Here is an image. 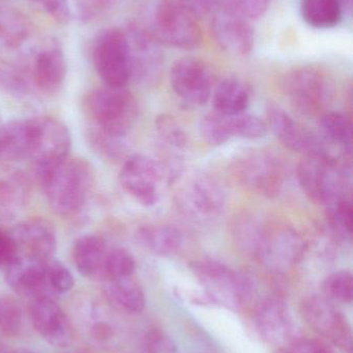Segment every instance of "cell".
Listing matches in <instances>:
<instances>
[{
    "mask_svg": "<svg viewBox=\"0 0 353 353\" xmlns=\"http://www.w3.org/2000/svg\"><path fill=\"white\" fill-rule=\"evenodd\" d=\"M176 1L197 19L213 14L221 6L220 0H176Z\"/></svg>",
    "mask_w": 353,
    "mask_h": 353,
    "instance_id": "cell-43",
    "label": "cell"
},
{
    "mask_svg": "<svg viewBox=\"0 0 353 353\" xmlns=\"http://www.w3.org/2000/svg\"><path fill=\"white\" fill-rule=\"evenodd\" d=\"M66 62L62 52L49 49L39 54L35 59L33 78L35 84L45 92H55L64 84Z\"/></svg>",
    "mask_w": 353,
    "mask_h": 353,
    "instance_id": "cell-26",
    "label": "cell"
},
{
    "mask_svg": "<svg viewBox=\"0 0 353 353\" xmlns=\"http://www.w3.org/2000/svg\"><path fill=\"white\" fill-rule=\"evenodd\" d=\"M27 35L25 22L17 14H6L0 17V39L8 46H16Z\"/></svg>",
    "mask_w": 353,
    "mask_h": 353,
    "instance_id": "cell-40",
    "label": "cell"
},
{
    "mask_svg": "<svg viewBox=\"0 0 353 353\" xmlns=\"http://www.w3.org/2000/svg\"><path fill=\"white\" fill-rule=\"evenodd\" d=\"M182 203L191 215L211 217L223 209L225 193L211 176H196L182 191Z\"/></svg>",
    "mask_w": 353,
    "mask_h": 353,
    "instance_id": "cell-21",
    "label": "cell"
},
{
    "mask_svg": "<svg viewBox=\"0 0 353 353\" xmlns=\"http://www.w3.org/2000/svg\"><path fill=\"white\" fill-rule=\"evenodd\" d=\"M302 313L313 331L340 350L352 352V327L335 303L325 296H308L303 302Z\"/></svg>",
    "mask_w": 353,
    "mask_h": 353,
    "instance_id": "cell-11",
    "label": "cell"
},
{
    "mask_svg": "<svg viewBox=\"0 0 353 353\" xmlns=\"http://www.w3.org/2000/svg\"><path fill=\"white\" fill-rule=\"evenodd\" d=\"M17 247L8 232L0 228V268H6L16 257Z\"/></svg>",
    "mask_w": 353,
    "mask_h": 353,
    "instance_id": "cell-45",
    "label": "cell"
},
{
    "mask_svg": "<svg viewBox=\"0 0 353 353\" xmlns=\"http://www.w3.org/2000/svg\"><path fill=\"white\" fill-rule=\"evenodd\" d=\"M29 314L33 327L45 341L56 347L70 345L72 325L66 313L51 296L32 299Z\"/></svg>",
    "mask_w": 353,
    "mask_h": 353,
    "instance_id": "cell-17",
    "label": "cell"
},
{
    "mask_svg": "<svg viewBox=\"0 0 353 353\" xmlns=\"http://www.w3.org/2000/svg\"><path fill=\"white\" fill-rule=\"evenodd\" d=\"M48 284L53 294H64L70 292L74 286V277L70 270L60 263L51 259L46 263Z\"/></svg>",
    "mask_w": 353,
    "mask_h": 353,
    "instance_id": "cell-37",
    "label": "cell"
},
{
    "mask_svg": "<svg viewBox=\"0 0 353 353\" xmlns=\"http://www.w3.org/2000/svg\"><path fill=\"white\" fill-rule=\"evenodd\" d=\"M286 95L294 108L308 115L327 107L333 94L329 77L314 66H303L292 70L284 82Z\"/></svg>",
    "mask_w": 353,
    "mask_h": 353,
    "instance_id": "cell-7",
    "label": "cell"
},
{
    "mask_svg": "<svg viewBox=\"0 0 353 353\" xmlns=\"http://www.w3.org/2000/svg\"><path fill=\"white\" fill-rule=\"evenodd\" d=\"M273 1L274 0H227L225 4L247 20L252 21L263 17Z\"/></svg>",
    "mask_w": 353,
    "mask_h": 353,
    "instance_id": "cell-41",
    "label": "cell"
},
{
    "mask_svg": "<svg viewBox=\"0 0 353 353\" xmlns=\"http://www.w3.org/2000/svg\"><path fill=\"white\" fill-rule=\"evenodd\" d=\"M157 132L161 142L173 150L178 159L182 157V152L188 147V137L184 130L180 128L174 118L169 115H161L155 121Z\"/></svg>",
    "mask_w": 353,
    "mask_h": 353,
    "instance_id": "cell-31",
    "label": "cell"
},
{
    "mask_svg": "<svg viewBox=\"0 0 353 353\" xmlns=\"http://www.w3.org/2000/svg\"><path fill=\"white\" fill-rule=\"evenodd\" d=\"M35 146V119L15 120L0 126V161L30 159Z\"/></svg>",
    "mask_w": 353,
    "mask_h": 353,
    "instance_id": "cell-23",
    "label": "cell"
},
{
    "mask_svg": "<svg viewBox=\"0 0 353 353\" xmlns=\"http://www.w3.org/2000/svg\"><path fill=\"white\" fill-rule=\"evenodd\" d=\"M306 250L304 238L294 228H267L256 259L271 273L285 274L302 261Z\"/></svg>",
    "mask_w": 353,
    "mask_h": 353,
    "instance_id": "cell-9",
    "label": "cell"
},
{
    "mask_svg": "<svg viewBox=\"0 0 353 353\" xmlns=\"http://www.w3.org/2000/svg\"><path fill=\"white\" fill-rule=\"evenodd\" d=\"M146 348L149 353H178L173 340L160 331L149 334Z\"/></svg>",
    "mask_w": 353,
    "mask_h": 353,
    "instance_id": "cell-44",
    "label": "cell"
},
{
    "mask_svg": "<svg viewBox=\"0 0 353 353\" xmlns=\"http://www.w3.org/2000/svg\"><path fill=\"white\" fill-rule=\"evenodd\" d=\"M47 261L17 254L6 267V281L12 290L21 296L32 299L51 296L48 284L46 263Z\"/></svg>",
    "mask_w": 353,
    "mask_h": 353,
    "instance_id": "cell-18",
    "label": "cell"
},
{
    "mask_svg": "<svg viewBox=\"0 0 353 353\" xmlns=\"http://www.w3.org/2000/svg\"><path fill=\"white\" fill-rule=\"evenodd\" d=\"M22 201L23 195L18 184L0 179V217L10 218L16 215Z\"/></svg>",
    "mask_w": 353,
    "mask_h": 353,
    "instance_id": "cell-38",
    "label": "cell"
},
{
    "mask_svg": "<svg viewBox=\"0 0 353 353\" xmlns=\"http://www.w3.org/2000/svg\"><path fill=\"white\" fill-rule=\"evenodd\" d=\"M236 137L257 140L267 134V124L260 118L251 114L242 113L234 116Z\"/></svg>",
    "mask_w": 353,
    "mask_h": 353,
    "instance_id": "cell-39",
    "label": "cell"
},
{
    "mask_svg": "<svg viewBox=\"0 0 353 353\" xmlns=\"http://www.w3.org/2000/svg\"><path fill=\"white\" fill-rule=\"evenodd\" d=\"M12 353H33V352H29V350H16V352H14Z\"/></svg>",
    "mask_w": 353,
    "mask_h": 353,
    "instance_id": "cell-47",
    "label": "cell"
},
{
    "mask_svg": "<svg viewBox=\"0 0 353 353\" xmlns=\"http://www.w3.org/2000/svg\"><path fill=\"white\" fill-rule=\"evenodd\" d=\"M343 8L345 14L352 12V0H338Z\"/></svg>",
    "mask_w": 353,
    "mask_h": 353,
    "instance_id": "cell-46",
    "label": "cell"
},
{
    "mask_svg": "<svg viewBox=\"0 0 353 353\" xmlns=\"http://www.w3.org/2000/svg\"><path fill=\"white\" fill-rule=\"evenodd\" d=\"M17 247V254L47 261L53 259L57 247L53 226L41 219L21 222L10 232Z\"/></svg>",
    "mask_w": 353,
    "mask_h": 353,
    "instance_id": "cell-19",
    "label": "cell"
},
{
    "mask_svg": "<svg viewBox=\"0 0 353 353\" xmlns=\"http://www.w3.org/2000/svg\"><path fill=\"white\" fill-rule=\"evenodd\" d=\"M93 63L107 86H126L132 78L126 33L120 29H110L104 32L95 46Z\"/></svg>",
    "mask_w": 353,
    "mask_h": 353,
    "instance_id": "cell-10",
    "label": "cell"
},
{
    "mask_svg": "<svg viewBox=\"0 0 353 353\" xmlns=\"http://www.w3.org/2000/svg\"><path fill=\"white\" fill-rule=\"evenodd\" d=\"M191 269L204 288L209 302L230 309H238L252 296V279L234 271L225 263L213 259H201L194 261Z\"/></svg>",
    "mask_w": 353,
    "mask_h": 353,
    "instance_id": "cell-3",
    "label": "cell"
},
{
    "mask_svg": "<svg viewBox=\"0 0 353 353\" xmlns=\"http://www.w3.org/2000/svg\"><path fill=\"white\" fill-rule=\"evenodd\" d=\"M255 325L261 338L271 345L287 346L296 339L289 309L276 296L261 301L255 312Z\"/></svg>",
    "mask_w": 353,
    "mask_h": 353,
    "instance_id": "cell-16",
    "label": "cell"
},
{
    "mask_svg": "<svg viewBox=\"0 0 353 353\" xmlns=\"http://www.w3.org/2000/svg\"><path fill=\"white\" fill-rule=\"evenodd\" d=\"M321 130L330 142L345 147L352 146V123L343 114L337 112L325 114L321 117Z\"/></svg>",
    "mask_w": 353,
    "mask_h": 353,
    "instance_id": "cell-32",
    "label": "cell"
},
{
    "mask_svg": "<svg viewBox=\"0 0 353 353\" xmlns=\"http://www.w3.org/2000/svg\"><path fill=\"white\" fill-rule=\"evenodd\" d=\"M199 128L205 142L213 146L225 144L236 137L233 116L222 115L215 111L201 119Z\"/></svg>",
    "mask_w": 353,
    "mask_h": 353,
    "instance_id": "cell-29",
    "label": "cell"
},
{
    "mask_svg": "<svg viewBox=\"0 0 353 353\" xmlns=\"http://www.w3.org/2000/svg\"><path fill=\"white\" fill-rule=\"evenodd\" d=\"M87 108L101 132L122 138L136 123L138 103L124 87L97 89L87 97Z\"/></svg>",
    "mask_w": 353,
    "mask_h": 353,
    "instance_id": "cell-4",
    "label": "cell"
},
{
    "mask_svg": "<svg viewBox=\"0 0 353 353\" xmlns=\"http://www.w3.org/2000/svg\"><path fill=\"white\" fill-rule=\"evenodd\" d=\"M35 119V146L30 159L37 172L48 169L68 159L72 139L68 128L51 117Z\"/></svg>",
    "mask_w": 353,
    "mask_h": 353,
    "instance_id": "cell-13",
    "label": "cell"
},
{
    "mask_svg": "<svg viewBox=\"0 0 353 353\" xmlns=\"http://www.w3.org/2000/svg\"><path fill=\"white\" fill-rule=\"evenodd\" d=\"M305 194L318 205H333L348 196V183L341 168L325 153L306 155L296 170Z\"/></svg>",
    "mask_w": 353,
    "mask_h": 353,
    "instance_id": "cell-5",
    "label": "cell"
},
{
    "mask_svg": "<svg viewBox=\"0 0 353 353\" xmlns=\"http://www.w3.org/2000/svg\"><path fill=\"white\" fill-rule=\"evenodd\" d=\"M141 26L160 45L180 50H193L202 43V29L198 19L176 0H151Z\"/></svg>",
    "mask_w": 353,
    "mask_h": 353,
    "instance_id": "cell-2",
    "label": "cell"
},
{
    "mask_svg": "<svg viewBox=\"0 0 353 353\" xmlns=\"http://www.w3.org/2000/svg\"><path fill=\"white\" fill-rule=\"evenodd\" d=\"M164 172V165L151 157L134 154L124 161L120 170V185L140 205L153 207L161 196Z\"/></svg>",
    "mask_w": 353,
    "mask_h": 353,
    "instance_id": "cell-8",
    "label": "cell"
},
{
    "mask_svg": "<svg viewBox=\"0 0 353 353\" xmlns=\"http://www.w3.org/2000/svg\"><path fill=\"white\" fill-rule=\"evenodd\" d=\"M252 91L242 79L228 77L213 91L215 112L222 115L236 116L246 113L250 107Z\"/></svg>",
    "mask_w": 353,
    "mask_h": 353,
    "instance_id": "cell-24",
    "label": "cell"
},
{
    "mask_svg": "<svg viewBox=\"0 0 353 353\" xmlns=\"http://www.w3.org/2000/svg\"><path fill=\"white\" fill-rule=\"evenodd\" d=\"M267 113L271 132L286 148L306 155L323 152L317 139L285 110L269 103Z\"/></svg>",
    "mask_w": 353,
    "mask_h": 353,
    "instance_id": "cell-20",
    "label": "cell"
},
{
    "mask_svg": "<svg viewBox=\"0 0 353 353\" xmlns=\"http://www.w3.org/2000/svg\"><path fill=\"white\" fill-rule=\"evenodd\" d=\"M281 353H337L321 340L298 339L288 344L287 348Z\"/></svg>",
    "mask_w": 353,
    "mask_h": 353,
    "instance_id": "cell-42",
    "label": "cell"
},
{
    "mask_svg": "<svg viewBox=\"0 0 353 353\" xmlns=\"http://www.w3.org/2000/svg\"><path fill=\"white\" fill-rule=\"evenodd\" d=\"M124 33L130 51L132 77L144 82L157 80L164 68L162 45L139 24L132 25Z\"/></svg>",
    "mask_w": 353,
    "mask_h": 353,
    "instance_id": "cell-15",
    "label": "cell"
},
{
    "mask_svg": "<svg viewBox=\"0 0 353 353\" xmlns=\"http://www.w3.org/2000/svg\"><path fill=\"white\" fill-rule=\"evenodd\" d=\"M170 84L175 94L190 107L205 105L213 94L211 68L199 58L176 60L170 70Z\"/></svg>",
    "mask_w": 353,
    "mask_h": 353,
    "instance_id": "cell-12",
    "label": "cell"
},
{
    "mask_svg": "<svg viewBox=\"0 0 353 353\" xmlns=\"http://www.w3.org/2000/svg\"><path fill=\"white\" fill-rule=\"evenodd\" d=\"M137 244L157 256H169L180 250L182 234L178 228L168 225H144L135 234Z\"/></svg>",
    "mask_w": 353,
    "mask_h": 353,
    "instance_id": "cell-25",
    "label": "cell"
},
{
    "mask_svg": "<svg viewBox=\"0 0 353 353\" xmlns=\"http://www.w3.org/2000/svg\"><path fill=\"white\" fill-rule=\"evenodd\" d=\"M110 247L101 236L86 234L75 241L72 255L81 275L91 280H105V267Z\"/></svg>",
    "mask_w": 353,
    "mask_h": 353,
    "instance_id": "cell-22",
    "label": "cell"
},
{
    "mask_svg": "<svg viewBox=\"0 0 353 353\" xmlns=\"http://www.w3.org/2000/svg\"><path fill=\"white\" fill-rule=\"evenodd\" d=\"M211 30L218 45L226 53L244 57L253 51L255 37L250 21L226 4L220 6L213 12Z\"/></svg>",
    "mask_w": 353,
    "mask_h": 353,
    "instance_id": "cell-14",
    "label": "cell"
},
{
    "mask_svg": "<svg viewBox=\"0 0 353 353\" xmlns=\"http://www.w3.org/2000/svg\"><path fill=\"white\" fill-rule=\"evenodd\" d=\"M300 12L303 20L317 29L333 28L345 16L338 0H300Z\"/></svg>",
    "mask_w": 353,
    "mask_h": 353,
    "instance_id": "cell-28",
    "label": "cell"
},
{
    "mask_svg": "<svg viewBox=\"0 0 353 353\" xmlns=\"http://www.w3.org/2000/svg\"><path fill=\"white\" fill-rule=\"evenodd\" d=\"M37 173L52 209L64 217L80 213L95 186V171L85 159L68 157Z\"/></svg>",
    "mask_w": 353,
    "mask_h": 353,
    "instance_id": "cell-1",
    "label": "cell"
},
{
    "mask_svg": "<svg viewBox=\"0 0 353 353\" xmlns=\"http://www.w3.org/2000/svg\"><path fill=\"white\" fill-rule=\"evenodd\" d=\"M105 283L106 296L116 309L130 314H138L144 310V292L132 276L109 280Z\"/></svg>",
    "mask_w": 353,
    "mask_h": 353,
    "instance_id": "cell-27",
    "label": "cell"
},
{
    "mask_svg": "<svg viewBox=\"0 0 353 353\" xmlns=\"http://www.w3.org/2000/svg\"><path fill=\"white\" fill-rule=\"evenodd\" d=\"M22 325L20 305L10 296L0 298V334L6 337L18 335Z\"/></svg>",
    "mask_w": 353,
    "mask_h": 353,
    "instance_id": "cell-36",
    "label": "cell"
},
{
    "mask_svg": "<svg viewBox=\"0 0 353 353\" xmlns=\"http://www.w3.org/2000/svg\"><path fill=\"white\" fill-rule=\"evenodd\" d=\"M323 296L333 303L350 304L353 299V276L352 272H335L323 282Z\"/></svg>",
    "mask_w": 353,
    "mask_h": 353,
    "instance_id": "cell-33",
    "label": "cell"
},
{
    "mask_svg": "<svg viewBox=\"0 0 353 353\" xmlns=\"http://www.w3.org/2000/svg\"><path fill=\"white\" fill-rule=\"evenodd\" d=\"M238 182L251 192L274 197L285 183V170L279 159L265 151H252L238 157L233 165Z\"/></svg>",
    "mask_w": 353,
    "mask_h": 353,
    "instance_id": "cell-6",
    "label": "cell"
},
{
    "mask_svg": "<svg viewBox=\"0 0 353 353\" xmlns=\"http://www.w3.org/2000/svg\"><path fill=\"white\" fill-rule=\"evenodd\" d=\"M267 226L252 217L240 218L234 224L233 236L238 247L256 259Z\"/></svg>",
    "mask_w": 353,
    "mask_h": 353,
    "instance_id": "cell-30",
    "label": "cell"
},
{
    "mask_svg": "<svg viewBox=\"0 0 353 353\" xmlns=\"http://www.w3.org/2000/svg\"><path fill=\"white\" fill-rule=\"evenodd\" d=\"M136 261L134 256L124 248H110L105 267V280L128 277L134 274Z\"/></svg>",
    "mask_w": 353,
    "mask_h": 353,
    "instance_id": "cell-34",
    "label": "cell"
},
{
    "mask_svg": "<svg viewBox=\"0 0 353 353\" xmlns=\"http://www.w3.org/2000/svg\"><path fill=\"white\" fill-rule=\"evenodd\" d=\"M327 208L329 210V222L334 232L343 238H350L353 220L352 199L344 197Z\"/></svg>",
    "mask_w": 353,
    "mask_h": 353,
    "instance_id": "cell-35",
    "label": "cell"
}]
</instances>
